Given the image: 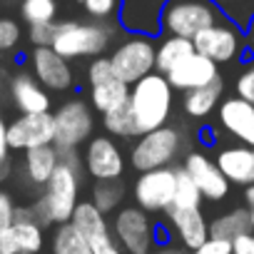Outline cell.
<instances>
[{
  "label": "cell",
  "instance_id": "f6af8a7d",
  "mask_svg": "<svg viewBox=\"0 0 254 254\" xmlns=\"http://www.w3.org/2000/svg\"><path fill=\"white\" fill-rule=\"evenodd\" d=\"M249 209V219H252V232H254V207H247Z\"/></svg>",
  "mask_w": 254,
  "mask_h": 254
},
{
  "label": "cell",
  "instance_id": "e0dca14e",
  "mask_svg": "<svg viewBox=\"0 0 254 254\" xmlns=\"http://www.w3.org/2000/svg\"><path fill=\"white\" fill-rule=\"evenodd\" d=\"M30 72L40 80V85L48 92H67L75 82L70 60H65L60 53L48 48H33L30 53Z\"/></svg>",
  "mask_w": 254,
  "mask_h": 254
},
{
  "label": "cell",
  "instance_id": "8fae6325",
  "mask_svg": "<svg viewBox=\"0 0 254 254\" xmlns=\"http://www.w3.org/2000/svg\"><path fill=\"white\" fill-rule=\"evenodd\" d=\"M45 227L38 222L33 207H18L15 222L0 232V254H43Z\"/></svg>",
  "mask_w": 254,
  "mask_h": 254
},
{
  "label": "cell",
  "instance_id": "d6a6232c",
  "mask_svg": "<svg viewBox=\"0 0 254 254\" xmlns=\"http://www.w3.org/2000/svg\"><path fill=\"white\" fill-rule=\"evenodd\" d=\"M20 15L28 25H43V23H55L58 5L55 0H23Z\"/></svg>",
  "mask_w": 254,
  "mask_h": 254
},
{
  "label": "cell",
  "instance_id": "7c38bea8",
  "mask_svg": "<svg viewBox=\"0 0 254 254\" xmlns=\"http://www.w3.org/2000/svg\"><path fill=\"white\" fill-rule=\"evenodd\" d=\"M194 50L199 55H207L217 65L232 63L244 50V30H239L229 20H222L194 38Z\"/></svg>",
  "mask_w": 254,
  "mask_h": 254
},
{
  "label": "cell",
  "instance_id": "30bf717a",
  "mask_svg": "<svg viewBox=\"0 0 254 254\" xmlns=\"http://www.w3.org/2000/svg\"><path fill=\"white\" fill-rule=\"evenodd\" d=\"M177 192V167H160L150 172H140L132 185V199L150 214H167L175 204Z\"/></svg>",
  "mask_w": 254,
  "mask_h": 254
},
{
  "label": "cell",
  "instance_id": "6da1fadb",
  "mask_svg": "<svg viewBox=\"0 0 254 254\" xmlns=\"http://www.w3.org/2000/svg\"><path fill=\"white\" fill-rule=\"evenodd\" d=\"M85 162L77 155V150H60V165L53 172L50 182L40 190L38 199L30 204L38 222L43 227L50 224H65L72 219L75 207L80 204V185H82Z\"/></svg>",
  "mask_w": 254,
  "mask_h": 254
},
{
  "label": "cell",
  "instance_id": "60d3db41",
  "mask_svg": "<svg viewBox=\"0 0 254 254\" xmlns=\"http://www.w3.org/2000/svg\"><path fill=\"white\" fill-rule=\"evenodd\" d=\"M232 254H254V232L237 237L232 242Z\"/></svg>",
  "mask_w": 254,
  "mask_h": 254
},
{
  "label": "cell",
  "instance_id": "74e56055",
  "mask_svg": "<svg viewBox=\"0 0 254 254\" xmlns=\"http://www.w3.org/2000/svg\"><path fill=\"white\" fill-rule=\"evenodd\" d=\"M53 38H55V23L30 25V30H28V40L33 43V48H48V45H53Z\"/></svg>",
  "mask_w": 254,
  "mask_h": 254
},
{
  "label": "cell",
  "instance_id": "ac0fdd59",
  "mask_svg": "<svg viewBox=\"0 0 254 254\" xmlns=\"http://www.w3.org/2000/svg\"><path fill=\"white\" fill-rule=\"evenodd\" d=\"M217 120L222 130L239 145L254 147V105L242 97H227L217 107Z\"/></svg>",
  "mask_w": 254,
  "mask_h": 254
},
{
  "label": "cell",
  "instance_id": "8992f818",
  "mask_svg": "<svg viewBox=\"0 0 254 254\" xmlns=\"http://www.w3.org/2000/svg\"><path fill=\"white\" fill-rule=\"evenodd\" d=\"M87 85H90V105L95 112L107 115L130 105V87L125 80L117 77L110 58H92L87 65Z\"/></svg>",
  "mask_w": 254,
  "mask_h": 254
},
{
  "label": "cell",
  "instance_id": "ffe728a7",
  "mask_svg": "<svg viewBox=\"0 0 254 254\" xmlns=\"http://www.w3.org/2000/svg\"><path fill=\"white\" fill-rule=\"evenodd\" d=\"M219 77V70H217V63L209 60L207 55H199V53H192L190 58H185L177 67H172L167 72V80L175 90L180 92H190V90H197V87H207L209 82H214Z\"/></svg>",
  "mask_w": 254,
  "mask_h": 254
},
{
  "label": "cell",
  "instance_id": "7dc6e473",
  "mask_svg": "<svg viewBox=\"0 0 254 254\" xmlns=\"http://www.w3.org/2000/svg\"><path fill=\"white\" fill-rule=\"evenodd\" d=\"M145 254H155V252H145Z\"/></svg>",
  "mask_w": 254,
  "mask_h": 254
},
{
  "label": "cell",
  "instance_id": "9c48e42d",
  "mask_svg": "<svg viewBox=\"0 0 254 254\" xmlns=\"http://www.w3.org/2000/svg\"><path fill=\"white\" fill-rule=\"evenodd\" d=\"M155 234H157V227H155L150 212H145L137 204L120 207L115 219H112V237L122 247L125 254H145V252H150L157 244Z\"/></svg>",
  "mask_w": 254,
  "mask_h": 254
},
{
  "label": "cell",
  "instance_id": "d4e9b609",
  "mask_svg": "<svg viewBox=\"0 0 254 254\" xmlns=\"http://www.w3.org/2000/svg\"><path fill=\"white\" fill-rule=\"evenodd\" d=\"M222 95H224V80H222V75H219V77H217L214 82H209L207 87H197V90L185 92V97H182V110H185V115L192 117V120H207V117L217 110V105H222Z\"/></svg>",
  "mask_w": 254,
  "mask_h": 254
},
{
  "label": "cell",
  "instance_id": "2e32d148",
  "mask_svg": "<svg viewBox=\"0 0 254 254\" xmlns=\"http://www.w3.org/2000/svg\"><path fill=\"white\" fill-rule=\"evenodd\" d=\"M162 8L165 0H120V28L130 35L155 38L162 33Z\"/></svg>",
  "mask_w": 254,
  "mask_h": 254
},
{
  "label": "cell",
  "instance_id": "44dd1931",
  "mask_svg": "<svg viewBox=\"0 0 254 254\" xmlns=\"http://www.w3.org/2000/svg\"><path fill=\"white\" fill-rule=\"evenodd\" d=\"M10 100L20 115H40L50 112V92L40 85V80L30 70H20L10 77Z\"/></svg>",
  "mask_w": 254,
  "mask_h": 254
},
{
  "label": "cell",
  "instance_id": "f35d334b",
  "mask_svg": "<svg viewBox=\"0 0 254 254\" xmlns=\"http://www.w3.org/2000/svg\"><path fill=\"white\" fill-rule=\"evenodd\" d=\"M15 212H18V204L13 202V194L0 187V232L15 222Z\"/></svg>",
  "mask_w": 254,
  "mask_h": 254
},
{
  "label": "cell",
  "instance_id": "8d00e7d4",
  "mask_svg": "<svg viewBox=\"0 0 254 254\" xmlns=\"http://www.w3.org/2000/svg\"><path fill=\"white\" fill-rule=\"evenodd\" d=\"M234 92H237V97L254 105V65L242 67V72L237 75V82H234Z\"/></svg>",
  "mask_w": 254,
  "mask_h": 254
},
{
  "label": "cell",
  "instance_id": "f1b7e54d",
  "mask_svg": "<svg viewBox=\"0 0 254 254\" xmlns=\"http://www.w3.org/2000/svg\"><path fill=\"white\" fill-rule=\"evenodd\" d=\"M102 125H105L107 135H112V137L130 140V137H137V135H140L130 105H125V107H120V110H112V112L102 115Z\"/></svg>",
  "mask_w": 254,
  "mask_h": 254
},
{
  "label": "cell",
  "instance_id": "7bdbcfd3",
  "mask_svg": "<svg viewBox=\"0 0 254 254\" xmlns=\"http://www.w3.org/2000/svg\"><path fill=\"white\" fill-rule=\"evenodd\" d=\"M155 254H190L185 247H180L177 242H167V244H160Z\"/></svg>",
  "mask_w": 254,
  "mask_h": 254
},
{
  "label": "cell",
  "instance_id": "cb8c5ba5",
  "mask_svg": "<svg viewBox=\"0 0 254 254\" xmlns=\"http://www.w3.org/2000/svg\"><path fill=\"white\" fill-rule=\"evenodd\" d=\"M72 227L90 242V244H97L102 239H110L112 237V224L107 222V214L100 212L90 199L87 202H80L75 207V214H72Z\"/></svg>",
  "mask_w": 254,
  "mask_h": 254
},
{
  "label": "cell",
  "instance_id": "1f68e13d",
  "mask_svg": "<svg viewBox=\"0 0 254 254\" xmlns=\"http://www.w3.org/2000/svg\"><path fill=\"white\" fill-rule=\"evenodd\" d=\"M202 192L199 187L194 185V180L182 170L177 167V192H175V204L177 209H202Z\"/></svg>",
  "mask_w": 254,
  "mask_h": 254
},
{
  "label": "cell",
  "instance_id": "b9f144b4",
  "mask_svg": "<svg viewBox=\"0 0 254 254\" xmlns=\"http://www.w3.org/2000/svg\"><path fill=\"white\" fill-rule=\"evenodd\" d=\"M92 252H95V254H125V252H122V247L115 242V237H110V239H102V242L92 244Z\"/></svg>",
  "mask_w": 254,
  "mask_h": 254
},
{
  "label": "cell",
  "instance_id": "ab89813d",
  "mask_svg": "<svg viewBox=\"0 0 254 254\" xmlns=\"http://www.w3.org/2000/svg\"><path fill=\"white\" fill-rule=\"evenodd\" d=\"M190 254H232V242L209 237L202 247H197V249H194V252H190Z\"/></svg>",
  "mask_w": 254,
  "mask_h": 254
},
{
  "label": "cell",
  "instance_id": "484cf974",
  "mask_svg": "<svg viewBox=\"0 0 254 254\" xmlns=\"http://www.w3.org/2000/svg\"><path fill=\"white\" fill-rule=\"evenodd\" d=\"M249 232H252V219H249V209H244V207L229 209L209 222V237H214V239L234 242L237 237L249 234Z\"/></svg>",
  "mask_w": 254,
  "mask_h": 254
},
{
  "label": "cell",
  "instance_id": "9a60e30c",
  "mask_svg": "<svg viewBox=\"0 0 254 254\" xmlns=\"http://www.w3.org/2000/svg\"><path fill=\"white\" fill-rule=\"evenodd\" d=\"M182 170L194 180V185L199 187L204 199L219 202V199H224L229 194V185L232 182L224 177V172L219 170L217 160H212L207 152H202V150L187 152V157L182 162Z\"/></svg>",
  "mask_w": 254,
  "mask_h": 254
},
{
  "label": "cell",
  "instance_id": "5bb4252c",
  "mask_svg": "<svg viewBox=\"0 0 254 254\" xmlns=\"http://www.w3.org/2000/svg\"><path fill=\"white\" fill-rule=\"evenodd\" d=\"M85 172L95 182H112L125 175V155L107 135H95L82 152Z\"/></svg>",
  "mask_w": 254,
  "mask_h": 254
},
{
  "label": "cell",
  "instance_id": "bcb514c9",
  "mask_svg": "<svg viewBox=\"0 0 254 254\" xmlns=\"http://www.w3.org/2000/svg\"><path fill=\"white\" fill-rule=\"evenodd\" d=\"M249 43H252V48H254V23H252V28H249Z\"/></svg>",
  "mask_w": 254,
  "mask_h": 254
},
{
  "label": "cell",
  "instance_id": "4fadbf2b",
  "mask_svg": "<svg viewBox=\"0 0 254 254\" xmlns=\"http://www.w3.org/2000/svg\"><path fill=\"white\" fill-rule=\"evenodd\" d=\"M8 142L15 152H28L55 142V117L53 112L18 115L8 122Z\"/></svg>",
  "mask_w": 254,
  "mask_h": 254
},
{
  "label": "cell",
  "instance_id": "3957f363",
  "mask_svg": "<svg viewBox=\"0 0 254 254\" xmlns=\"http://www.w3.org/2000/svg\"><path fill=\"white\" fill-rule=\"evenodd\" d=\"M112 40V28H107L100 20L80 23V20H65L55 23V38L53 50L60 53L65 60H80V58H100Z\"/></svg>",
  "mask_w": 254,
  "mask_h": 254
},
{
  "label": "cell",
  "instance_id": "603a6c76",
  "mask_svg": "<svg viewBox=\"0 0 254 254\" xmlns=\"http://www.w3.org/2000/svg\"><path fill=\"white\" fill-rule=\"evenodd\" d=\"M58 165H60V150L55 145H43V147L28 150L23 155V177L30 187L43 190L50 182Z\"/></svg>",
  "mask_w": 254,
  "mask_h": 254
},
{
  "label": "cell",
  "instance_id": "ee69618b",
  "mask_svg": "<svg viewBox=\"0 0 254 254\" xmlns=\"http://www.w3.org/2000/svg\"><path fill=\"white\" fill-rule=\"evenodd\" d=\"M244 199H247V207H254V185L244 190Z\"/></svg>",
  "mask_w": 254,
  "mask_h": 254
},
{
  "label": "cell",
  "instance_id": "52a82bcc",
  "mask_svg": "<svg viewBox=\"0 0 254 254\" xmlns=\"http://www.w3.org/2000/svg\"><path fill=\"white\" fill-rule=\"evenodd\" d=\"M55 147L58 150H77L80 145H87L95 132V110L90 102L72 97L63 102L55 112Z\"/></svg>",
  "mask_w": 254,
  "mask_h": 254
},
{
  "label": "cell",
  "instance_id": "d6986e66",
  "mask_svg": "<svg viewBox=\"0 0 254 254\" xmlns=\"http://www.w3.org/2000/svg\"><path fill=\"white\" fill-rule=\"evenodd\" d=\"M167 229H170L172 239H177L180 247H185L187 252H194L197 247H202L209 239V222L202 214V209L170 207L167 209Z\"/></svg>",
  "mask_w": 254,
  "mask_h": 254
},
{
  "label": "cell",
  "instance_id": "83f0119b",
  "mask_svg": "<svg viewBox=\"0 0 254 254\" xmlns=\"http://www.w3.org/2000/svg\"><path fill=\"white\" fill-rule=\"evenodd\" d=\"M194 50V40L177 38V35H165L157 45V72L167 75L172 67H177L185 58H190Z\"/></svg>",
  "mask_w": 254,
  "mask_h": 254
},
{
  "label": "cell",
  "instance_id": "4316f807",
  "mask_svg": "<svg viewBox=\"0 0 254 254\" xmlns=\"http://www.w3.org/2000/svg\"><path fill=\"white\" fill-rule=\"evenodd\" d=\"M48 254H95L92 244L72 227V222L55 224L50 242H48Z\"/></svg>",
  "mask_w": 254,
  "mask_h": 254
},
{
  "label": "cell",
  "instance_id": "7a4b0ae2",
  "mask_svg": "<svg viewBox=\"0 0 254 254\" xmlns=\"http://www.w3.org/2000/svg\"><path fill=\"white\" fill-rule=\"evenodd\" d=\"M175 107V87L170 85L167 75L152 72L130 87V110L135 115L137 132L147 135L170 122Z\"/></svg>",
  "mask_w": 254,
  "mask_h": 254
},
{
  "label": "cell",
  "instance_id": "4dcf8cb0",
  "mask_svg": "<svg viewBox=\"0 0 254 254\" xmlns=\"http://www.w3.org/2000/svg\"><path fill=\"white\" fill-rule=\"evenodd\" d=\"M222 15L239 30H249L254 23V0H214Z\"/></svg>",
  "mask_w": 254,
  "mask_h": 254
},
{
  "label": "cell",
  "instance_id": "5b68a950",
  "mask_svg": "<svg viewBox=\"0 0 254 254\" xmlns=\"http://www.w3.org/2000/svg\"><path fill=\"white\" fill-rule=\"evenodd\" d=\"M185 147L182 140V130L172 125H165L155 132L140 135L132 152H130V165L135 167V172H150V170H160V167H170L180 152Z\"/></svg>",
  "mask_w": 254,
  "mask_h": 254
},
{
  "label": "cell",
  "instance_id": "d590c367",
  "mask_svg": "<svg viewBox=\"0 0 254 254\" xmlns=\"http://www.w3.org/2000/svg\"><path fill=\"white\" fill-rule=\"evenodd\" d=\"M10 142H8V122L5 117L0 115V182L10 177L13 162H10Z\"/></svg>",
  "mask_w": 254,
  "mask_h": 254
},
{
  "label": "cell",
  "instance_id": "f546056e",
  "mask_svg": "<svg viewBox=\"0 0 254 254\" xmlns=\"http://www.w3.org/2000/svg\"><path fill=\"white\" fill-rule=\"evenodd\" d=\"M122 199H125V187H122L120 180L95 182V187H92V199H90V202H92L100 212H105V214L117 212V207L122 204Z\"/></svg>",
  "mask_w": 254,
  "mask_h": 254
},
{
  "label": "cell",
  "instance_id": "e575fe53",
  "mask_svg": "<svg viewBox=\"0 0 254 254\" xmlns=\"http://www.w3.org/2000/svg\"><path fill=\"white\" fill-rule=\"evenodd\" d=\"M82 8L92 20H107L120 10V0H82Z\"/></svg>",
  "mask_w": 254,
  "mask_h": 254
},
{
  "label": "cell",
  "instance_id": "7402d4cb",
  "mask_svg": "<svg viewBox=\"0 0 254 254\" xmlns=\"http://www.w3.org/2000/svg\"><path fill=\"white\" fill-rule=\"evenodd\" d=\"M217 165L232 185H254V147L232 145L217 152Z\"/></svg>",
  "mask_w": 254,
  "mask_h": 254
},
{
  "label": "cell",
  "instance_id": "836d02e7",
  "mask_svg": "<svg viewBox=\"0 0 254 254\" xmlns=\"http://www.w3.org/2000/svg\"><path fill=\"white\" fill-rule=\"evenodd\" d=\"M23 38V30L18 25V20L13 18H0V53H10L18 48Z\"/></svg>",
  "mask_w": 254,
  "mask_h": 254
},
{
  "label": "cell",
  "instance_id": "ba28073f",
  "mask_svg": "<svg viewBox=\"0 0 254 254\" xmlns=\"http://www.w3.org/2000/svg\"><path fill=\"white\" fill-rule=\"evenodd\" d=\"M110 63L120 80L135 85L157 70V45L147 35H130L112 50Z\"/></svg>",
  "mask_w": 254,
  "mask_h": 254
},
{
  "label": "cell",
  "instance_id": "277c9868",
  "mask_svg": "<svg viewBox=\"0 0 254 254\" xmlns=\"http://www.w3.org/2000/svg\"><path fill=\"white\" fill-rule=\"evenodd\" d=\"M227 20L214 0H165L162 33L194 40L207 28Z\"/></svg>",
  "mask_w": 254,
  "mask_h": 254
}]
</instances>
